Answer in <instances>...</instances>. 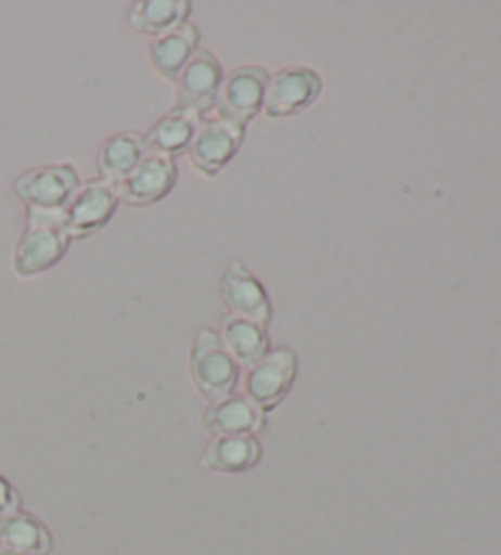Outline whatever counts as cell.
<instances>
[{"instance_id": "6da1fadb", "label": "cell", "mask_w": 501, "mask_h": 555, "mask_svg": "<svg viewBox=\"0 0 501 555\" xmlns=\"http://www.w3.org/2000/svg\"><path fill=\"white\" fill-rule=\"evenodd\" d=\"M69 247V235L64 231L62 210H33L27 228L15 245L13 270L21 276H35L62 260Z\"/></svg>"}, {"instance_id": "7a4b0ae2", "label": "cell", "mask_w": 501, "mask_h": 555, "mask_svg": "<svg viewBox=\"0 0 501 555\" xmlns=\"http://www.w3.org/2000/svg\"><path fill=\"white\" fill-rule=\"evenodd\" d=\"M191 375L201 395L210 404H218L228 397H233L237 387L240 365L230 356L220 333L214 328H201L194 348H191Z\"/></svg>"}, {"instance_id": "3957f363", "label": "cell", "mask_w": 501, "mask_h": 555, "mask_svg": "<svg viewBox=\"0 0 501 555\" xmlns=\"http://www.w3.org/2000/svg\"><path fill=\"white\" fill-rule=\"evenodd\" d=\"M298 362L294 350L274 348L267 350L253 367H247L245 397L262 411L282 404V399L292 391Z\"/></svg>"}, {"instance_id": "277c9868", "label": "cell", "mask_w": 501, "mask_h": 555, "mask_svg": "<svg viewBox=\"0 0 501 555\" xmlns=\"http://www.w3.org/2000/svg\"><path fill=\"white\" fill-rule=\"evenodd\" d=\"M323 81L308 66H288V69L269 76L265 89L262 111L269 118H284L306 111L321 95Z\"/></svg>"}, {"instance_id": "5b68a950", "label": "cell", "mask_w": 501, "mask_h": 555, "mask_svg": "<svg viewBox=\"0 0 501 555\" xmlns=\"http://www.w3.org/2000/svg\"><path fill=\"white\" fill-rule=\"evenodd\" d=\"M120 204L118 186L108 181H91V184L79 186L69 206L62 210L64 231L72 237H86L108 223L115 208Z\"/></svg>"}, {"instance_id": "8992f818", "label": "cell", "mask_w": 501, "mask_h": 555, "mask_svg": "<svg viewBox=\"0 0 501 555\" xmlns=\"http://www.w3.org/2000/svg\"><path fill=\"white\" fill-rule=\"evenodd\" d=\"M267 81L269 74L262 66H240V69L230 72V76H223L216 101L218 118L233 120L237 126L253 120L262 111Z\"/></svg>"}, {"instance_id": "52a82bcc", "label": "cell", "mask_w": 501, "mask_h": 555, "mask_svg": "<svg viewBox=\"0 0 501 555\" xmlns=\"http://www.w3.org/2000/svg\"><path fill=\"white\" fill-rule=\"evenodd\" d=\"M76 191L79 177L69 165L33 169L15 181V194L33 210H64Z\"/></svg>"}, {"instance_id": "ba28073f", "label": "cell", "mask_w": 501, "mask_h": 555, "mask_svg": "<svg viewBox=\"0 0 501 555\" xmlns=\"http://www.w3.org/2000/svg\"><path fill=\"white\" fill-rule=\"evenodd\" d=\"M243 138L245 126H237L233 120L214 118L201 122L189 145L191 162H194L198 171L214 177L235 157V152L243 145Z\"/></svg>"}, {"instance_id": "9c48e42d", "label": "cell", "mask_w": 501, "mask_h": 555, "mask_svg": "<svg viewBox=\"0 0 501 555\" xmlns=\"http://www.w3.org/2000/svg\"><path fill=\"white\" fill-rule=\"evenodd\" d=\"M179 108L191 111L204 118L210 108H216L223 69L214 54L196 50L179 74Z\"/></svg>"}, {"instance_id": "30bf717a", "label": "cell", "mask_w": 501, "mask_h": 555, "mask_svg": "<svg viewBox=\"0 0 501 555\" xmlns=\"http://www.w3.org/2000/svg\"><path fill=\"white\" fill-rule=\"evenodd\" d=\"M175 181H177L175 159L147 152V155L140 159V165L120 181L118 194H120V201H125V204L130 206H150L154 201L167 196L171 186H175Z\"/></svg>"}, {"instance_id": "8fae6325", "label": "cell", "mask_w": 501, "mask_h": 555, "mask_svg": "<svg viewBox=\"0 0 501 555\" xmlns=\"http://www.w3.org/2000/svg\"><path fill=\"white\" fill-rule=\"evenodd\" d=\"M220 296H223L226 309L235 319H245L259 325H267L272 319V306L253 274H249L243 262H230V267L220 282Z\"/></svg>"}, {"instance_id": "7c38bea8", "label": "cell", "mask_w": 501, "mask_h": 555, "mask_svg": "<svg viewBox=\"0 0 501 555\" xmlns=\"http://www.w3.org/2000/svg\"><path fill=\"white\" fill-rule=\"evenodd\" d=\"M204 426L214 436H259L265 430V411L247 397H228L210 404L204 414Z\"/></svg>"}, {"instance_id": "4fadbf2b", "label": "cell", "mask_w": 501, "mask_h": 555, "mask_svg": "<svg viewBox=\"0 0 501 555\" xmlns=\"http://www.w3.org/2000/svg\"><path fill=\"white\" fill-rule=\"evenodd\" d=\"M198 47V30L194 25H179L177 30L157 37L150 47V62L162 79H179L181 69L194 56Z\"/></svg>"}, {"instance_id": "5bb4252c", "label": "cell", "mask_w": 501, "mask_h": 555, "mask_svg": "<svg viewBox=\"0 0 501 555\" xmlns=\"http://www.w3.org/2000/svg\"><path fill=\"white\" fill-rule=\"evenodd\" d=\"M262 457V446L255 436H216L206 446L201 463L216 473H245Z\"/></svg>"}, {"instance_id": "9a60e30c", "label": "cell", "mask_w": 501, "mask_h": 555, "mask_svg": "<svg viewBox=\"0 0 501 555\" xmlns=\"http://www.w3.org/2000/svg\"><path fill=\"white\" fill-rule=\"evenodd\" d=\"M198 126H201V116H196V113L191 111L177 108L175 113H169V116H164L157 126L147 132L144 145H147V152H152V155H162L171 159L175 155H179V152L189 150Z\"/></svg>"}, {"instance_id": "2e32d148", "label": "cell", "mask_w": 501, "mask_h": 555, "mask_svg": "<svg viewBox=\"0 0 501 555\" xmlns=\"http://www.w3.org/2000/svg\"><path fill=\"white\" fill-rule=\"evenodd\" d=\"M0 548L47 555L52 551V533L37 516L15 512L0 519Z\"/></svg>"}, {"instance_id": "e0dca14e", "label": "cell", "mask_w": 501, "mask_h": 555, "mask_svg": "<svg viewBox=\"0 0 501 555\" xmlns=\"http://www.w3.org/2000/svg\"><path fill=\"white\" fill-rule=\"evenodd\" d=\"M144 155H147V145H144V138L134 132H123V135L105 140L99 152V171L103 181L118 186L140 165Z\"/></svg>"}, {"instance_id": "ac0fdd59", "label": "cell", "mask_w": 501, "mask_h": 555, "mask_svg": "<svg viewBox=\"0 0 501 555\" xmlns=\"http://www.w3.org/2000/svg\"><path fill=\"white\" fill-rule=\"evenodd\" d=\"M189 13L191 3L187 0H142L130 11V25L140 35L162 37L184 25Z\"/></svg>"}, {"instance_id": "d6986e66", "label": "cell", "mask_w": 501, "mask_h": 555, "mask_svg": "<svg viewBox=\"0 0 501 555\" xmlns=\"http://www.w3.org/2000/svg\"><path fill=\"white\" fill-rule=\"evenodd\" d=\"M220 338H223L228 352L235 358L237 365L245 367H253L269 350L267 325L235 319V315H228L223 321V333H220Z\"/></svg>"}, {"instance_id": "ffe728a7", "label": "cell", "mask_w": 501, "mask_h": 555, "mask_svg": "<svg viewBox=\"0 0 501 555\" xmlns=\"http://www.w3.org/2000/svg\"><path fill=\"white\" fill-rule=\"evenodd\" d=\"M21 512V494L15 492V487L0 475V519Z\"/></svg>"}, {"instance_id": "44dd1931", "label": "cell", "mask_w": 501, "mask_h": 555, "mask_svg": "<svg viewBox=\"0 0 501 555\" xmlns=\"http://www.w3.org/2000/svg\"><path fill=\"white\" fill-rule=\"evenodd\" d=\"M0 555H30V553H21V551H11V548H0Z\"/></svg>"}]
</instances>
